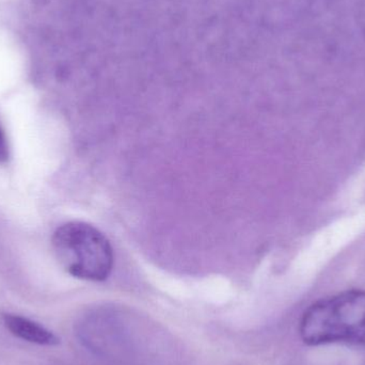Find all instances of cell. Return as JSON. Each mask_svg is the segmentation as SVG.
Masks as SVG:
<instances>
[{
  "label": "cell",
  "mask_w": 365,
  "mask_h": 365,
  "mask_svg": "<svg viewBox=\"0 0 365 365\" xmlns=\"http://www.w3.org/2000/svg\"><path fill=\"white\" fill-rule=\"evenodd\" d=\"M299 332L309 346L365 345V291L351 289L314 302L302 315Z\"/></svg>",
  "instance_id": "6da1fadb"
},
{
  "label": "cell",
  "mask_w": 365,
  "mask_h": 365,
  "mask_svg": "<svg viewBox=\"0 0 365 365\" xmlns=\"http://www.w3.org/2000/svg\"><path fill=\"white\" fill-rule=\"evenodd\" d=\"M56 257L75 278L102 282L110 276L115 255L108 238L81 221L62 225L53 236Z\"/></svg>",
  "instance_id": "7a4b0ae2"
},
{
  "label": "cell",
  "mask_w": 365,
  "mask_h": 365,
  "mask_svg": "<svg viewBox=\"0 0 365 365\" xmlns=\"http://www.w3.org/2000/svg\"><path fill=\"white\" fill-rule=\"evenodd\" d=\"M2 321L11 334L27 342L45 346H55L60 339L36 322L15 314H2Z\"/></svg>",
  "instance_id": "3957f363"
},
{
  "label": "cell",
  "mask_w": 365,
  "mask_h": 365,
  "mask_svg": "<svg viewBox=\"0 0 365 365\" xmlns=\"http://www.w3.org/2000/svg\"><path fill=\"white\" fill-rule=\"evenodd\" d=\"M10 158V148H9L8 138L0 123V164L8 162Z\"/></svg>",
  "instance_id": "277c9868"
}]
</instances>
